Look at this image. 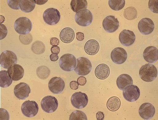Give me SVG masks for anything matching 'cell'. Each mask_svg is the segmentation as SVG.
<instances>
[{
  "instance_id": "13",
  "label": "cell",
  "mask_w": 158,
  "mask_h": 120,
  "mask_svg": "<svg viewBox=\"0 0 158 120\" xmlns=\"http://www.w3.org/2000/svg\"><path fill=\"white\" fill-rule=\"evenodd\" d=\"M102 26L106 32L113 33L119 27V22L114 16H109L104 19L102 22Z\"/></svg>"
},
{
  "instance_id": "45",
  "label": "cell",
  "mask_w": 158,
  "mask_h": 120,
  "mask_svg": "<svg viewBox=\"0 0 158 120\" xmlns=\"http://www.w3.org/2000/svg\"><path fill=\"white\" fill-rule=\"evenodd\" d=\"M50 58L51 60L52 61H56L59 59V56L58 55L55 54H52L50 56Z\"/></svg>"
},
{
  "instance_id": "35",
  "label": "cell",
  "mask_w": 158,
  "mask_h": 120,
  "mask_svg": "<svg viewBox=\"0 0 158 120\" xmlns=\"http://www.w3.org/2000/svg\"><path fill=\"white\" fill-rule=\"evenodd\" d=\"M158 0H150L148 6L150 10L153 13H158Z\"/></svg>"
},
{
  "instance_id": "30",
  "label": "cell",
  "mask_w": 158,
  "mask_h": 120,
  "mask_svg": "<svg viewBox=\"0 0 158 120\" xmlns=\"http://www.w3.org/2000/svg\"><path fill=\"white\" fill-rule=\"evenodd\" d=\"M50 72L49 68L45 66H39L36 70L37 76L42 79H45L47 78L50 75Z\"/></svg>"
},
{
  "instance_id": "33",
  "label": "cell",
  "mask_w": 158,
  "mask_h": 120,
  "mask_svg": "<svg viewBox=\"0 0 158 120\" xmlns=\"http://www.w3.org/2000/svg\"><path fill=\"white\" fill-rule=\"evenodd\" d=\"M70 120H87V118L86 114L81 111L76 110L71 114Z\"/></svg>"
},
{
  "instance_id": "27",
  "label": "cell",
  "mask_w": 158,
  "mask_h": 120,
  "mask_svg": "<svg viewBox=\"0 0 158 120\" xmlns=\"http://www.w3.org/2000/svg\"><path fill=\"white\" fill-rule=\"evenodd\" d=\"M12 81L7 71L0 72V87L3 88L8 87L11 85Z\"/></svg>"
},
{
  "instance_id": "14",
  "label": "cell",
  "mask_w": 158,
  "mask_h": 120,
  "mask_svg": "<svg viewBox=\"0 0 158 120\" xmlns=\"http://www.w3.org/2000/svg\"><path fill=\"white\" fill-rule=\"evenodd\" d=\"M127 58L126 51L122 48H116L111 52V59L114 63L116 64H120L124 63Z\"/></svg>"
},
{
  "instance_id": "25",
  "label": "cell",
  "mask_w": 158,
  "mask_h": 120,
  "mask_svg": "<svg viewBox=\"0 0 158 120\" xmlns=\"http://www.w3.org/2000/svg\"><path fill=\"white\" fill-rule=\"evenodd\" d=\"M35 4V0H20L19 7L23 12L29 13L34 10Z\"/></svg>"
},
{
  "instance_id": "12",
  "label": "cell",
  "mask_w": 158,
  "mask_h": 120,
  "mask_svg": "<svg viewBox=\"0 0 158 120\" xmlns=\"http://www.w3.org/2000/svg\"><path fill=\"white\" fill-rule=\"evenodd\" d=\"M65 86V83L62 79L57 77L51 78L48 84L50 91L56 94L61 93L64 90Z\"/></svg>"
},
{
  "instance_id": "38",
  "label": "cell",
  "mask_w": 158,
  "mask_h": 120,
  "mask_svg": "<svg viewBox=\"0 0 158 120\" xmlns=\"http://www.w3.org/2000/svg\"><path fill=\"white\" fill-rule=\"evenodd\" d=\"M1 110V117L0 120H7L10 119V115L9 113L6 110L2 108L0 109Z\"/></svg>"
},
{
  "instance_id": "44",
  "label": "cell",
  "mask_w": 158,
  "mask_h": 120,
  "mask_svg": "<svg viewBox=\"0 0 158 120\" xmlns=\"http://www.w3.org/2000/svg\"><path fill=\"white\" fill-rule=\"evenodd\" d=\"M96 118L98 120H103L104 119V114L103 112H98L96 114Z\"/></svg>"
},
{
  "instance_id": "11",
  "label": "cell",
  "mask_w": 158,
  "mask_h": 120,
  "mask_svg": "<svg viewBox=\"0 0 158 120\" xmlns=\"http://www.w3.org/2000/svg\"><path fill=\"white\" fill-rule=\"evenodd\" d=\"M23 114L29 118L33 117L37 114L39 111V106L36 102L30 100L25 101L21 106Z\"/></svg>"
},
{
  "instance_id": "26",
  "label": "cell",
  "mask_w": 158,
  "mask_h": 120,
  "mask_svg": "<svg viewBox=\"0 0 158 120\" xmlns=\"http://www.w3.org/2000/svg\"><path fill=\"white\" fill-rule=\"evenodd\" d=\"M121 101L119 98L116 97H113L110 98L107 103L108 109L110 111L115 112L120 107Z\"/></svg>"
},
{
  "instance_id": "28",
  "label": "cell",
  "mask_w": 158,
  "mask_h": 120,
  "mask_svg": "<svg viewBox=\"0 0 158 120\" xmlns=\"http://www.w3.org/2000/svg\"><path fill=\"white\" fill-rule=\"evenodd\" d=\"M70 6L72 10L76 13L83 9H86L88 3L86 0H72Z\"/></svg>"
},
{
  "instance_id": "24",
  "label": "cell",
  "mask_w": 158,
  "mask_h": 120,
  "mask_svg": "<svg viewBox=\"0 0 158 120\" xmlns=\"http://www.w3.org/2000/svg\"><path fill=\"white\" fill-rule=\"evenodd\" d=\"M132 78L127 74H123L118 76L116 81V85L118 88L123 90L127 86L133 85Z\"/></svg>"
},
{
  "instance_id": "32",
  "label": "cell",
  "mask_w": 158,
  "mask_h": 120,
  "mask_svg": "<svg viewBox=\"0 0 158 120\" xmlns=\"http://www.w3.org/2000/svg\"><path fill=\"white\" fill-rule=\"evenodd\" d=\"M124 16L128 20H133L137 17V12L136 9L133 7H130L125 10Z\"/></svg>"
},
{
  "instance_id": "31",
  "label": "cell",
  "mask_w": 158,
  "mask_h": 120,
  "mask_svg": "<svg viewBox=\"0 0 158 120\" xmlns=\"http://www.w3.org/2000/svg\"><path fill=\"white\" fill-rule=\"evenodd\" d=\"M110 7L113 10L115 11H119L122 9L125 5V0H110L109 1Z\"/></svg>"
},
{
  "instance_id": "46",
  "label": "cell",
  "mask_w": 158,
  "mask_h": 120,
  "mask_svg": "<svg viewBox=\"0 0 158 120\" xmlns=\"http://www.w3.org/2000/svg\"><path fill=\"white\" fill-rule=\"evenodd\" d=\"M48 1H38L35 0V3L38 5H43L46 3Z\"/></svg>"
},
{
  "instance_id": "7",
  "label": "cell",
  "mask_w": 158,
  "mask_h": 120,
  "mask_svg": "<svg viewBox=\"0 0 158 120\" xmlns=\"http://www.w3.org/2000/svg\"><path fill=\"white\" fill-rule=\"evenodd\" d=\"M44 22L50 25H56L59 22L60 15L59 11L56 9L51 8L46 10L43 14Z\"/></svg>"
},
{
  "instance_id": "22",
  "label": "cell",
  "mask_w": 158,
  "mask_h": 120,
  "mask_svg": "<svg viewBox=\"0 0 158 120\" xmlns=\"http://www.w3.org/2000/svg\"><path fill=\"white\" fill-rule=\"evenodd\" d=\"M110 70L106 64H102L98 65L95 70V74L98 79L104 80L107 78L110 74Z\"/></svg>"
},
{
  "instance_id": "18",
  "label": "cell",
  "mask_w": 158,
  "mask_h": 120,
  "mask_svg": "<svg viewBox=\"0 0 158 120\" xmlns=\"http://www.w3.org/2000/svg\"><path fill=\"white\" fill-rule=\"evenodd\" d=\"M136 36L134 32L129 30H124L120 34L119 39L120 43L124 46L129 47L135 43Z\"/></svg>"
},
{
  "instance_id": "5",
  "label": "cell",
  "mask_w": 158,
  "mask_h": 120,
  "mask_svg": "<svg viewBox=\"0 0 158 120\" xmlns=\"http://www.w3.org/2000/svg\"><path fill=\"white\" fill-rule=\"evenodd\" d=\"M77 65L74 70L79 75L86 76L91 72L92 66L90 60L88 59L81 57L77 58Z\"/></svg>"
},
{
  "instance_id": "36",
  "label": "cell",
  "mask_w": 158,
  "mask_h": 120,
  "mask_svg": "<svg viewBox=\"0 0 158 120\" xmlns=\"http://www.w3.org/2000/svg\"><path fill=\"white\" fill-rule=\"evenodd\" d=\"M19 0H7V2L8 6L11 9L15 10H19Z\"/></svg>"
},
{
  "instance_id": "1",
  "label": "cell",
  "mask_w": 158,
  "mask_h": 120,
  "mask_svg": "<svg viewBox=\"0 0 158 120\" xmlns=\"http://www.w3.org/2000/svg\"><path fill=\"white\" fill-rule=\"evenodd\" d=\"M158 74L156 67L150 63L143 65L139 71V75L143 81L148 82L153 81L157 77Z\"/></svg>"
},
{
  "instance_id": "43",
  "label": "cell",
  "mask_w": 158,
  "mask_h": 120,
  "mask_svg": "<svg viewBox=\"0 0 158 120\" xmlns=\"http://www.w3.org/2000/svg\"><path fill=\"white\" fill-rule=\"evenodd\" d=\"M70 87L72 89L77 90L78 88L79 85L76 81H72L70 83Z\"/></svg>"
},
{
  "instance_id": "41",
  "label": "cell",
  "mask_w": 158,
  "mask_h": 120,
  "mask_svg": "<svg viewBox=\"0 0 158 120\" xmlns=\"http://www.w3.org/2000/svg\"><path fill=\"white\" fill-rule=\"evenodd\" d=\"M51 51L52 54L58 55L60 52V47L58 46H52L51 48Z\"/></svg>"
},
{
  "instance_id": "34",
  "label": "cell",
  "mask_w": 158,
  "mask_h": 120,
  "mask_svg": "<svg viewBox=\"0 0 158 120\" xmlns=\"http://www.w3.org/2000/svg\"><path fill=\"white\" fill-rule=\"evenodd\" d=\"M19 39L23 44L28 45L32 42L33 37L29 33L26 35H20L19 36Z\"/></svg>"
},
{
  "instance_id": "4",
  "label": "cell",
  "mask_w": 158,
  "mask_h": 120,
  "mask_svg": "<svg viewBox=\"0 0 158 120\" xmlns=\"http://www.w3.org/2000/svg\"><path fill=\"white\" fill-rule=\"evenodd\" d=\"M93 16L91 11L87 9H83L76 13L75 20L78 25L87 27L93 22Z\"/></svg>"
},
{
  "instance_id": "3",
  "label": "cell",
  "mask_w": 158,
  "mask_h": 120,
  "mask_svg": "<svg viewBox=\"0 0 158 120\" xmlns=\"http://www.w3.org/2000/svg\"><path fill=\"white\" fill-rule=\"evenodd\" d=\"M60 68L66 72H71L76 68L77 60L75 57L71 54H65L60 58L59 62Z\"/></svg>"
},
{
  "instance_id": "23",
  "label": "cell",
  "mask_w": 158,
  "mask_h": 120,
  "mask_svg": "<svg viewBox=\"0 0 158 120\" xmlns=\"http://www.w3.org/2000/svg\"><path fill=\"white\" fill-rule=\"evenodd\" d=\"M74 37V31L70 27L64 28L60 33V38L61 40L65 43H71L73 40Z\"/></svg>"
},
{
  "instance_id": "20",
  "label": "cell",
  "mask_w": 158,
  "mask_h": 120,
  "mask_svg": "<svg viewBox=\"0 0 158 120\" xmlns=\"http://www.w3.org/2000/svg\"><path fill=\"white\" fill-rule=\"evenodd\" d=\"M143 55L146 61L150 63H154L158 60V50L154 47H148L145 49Z\"/></svg>"
},
{
  "instance_id": "47",
  "label": "cell",
  "mask_w": 158,
  "mask_h": 120,
  "mask_svg": "<svg viewBox=\"0 0 158 120\" xmlns=\"http://www.w3.org/2000/svg\"><path fill=\"white\" fill-rule=\"evenodd\" d=\"M5 21V17L2 15H1V21H0V23H4Z\"/></svg>"
},
{
  "instance_id": "21",
  "label": "cell",
  "mask_w": 158,
  "mask_h": 120,
  "mask_svg": "<svg viewBox=\"0 0 158 120\" xmlns=\"http://www.w3.org/2000/svg\"><path fill=\"white\" fill-rule=\"evenodd\" d=\"M100 48L99 44L94 39L89 40L85 43L84 49L85 52L89 56H94L98 52Z\"/></svg>"
},
{
  "instance_id": "40",
  "label": "cell",
  "mask_w": 158,
  "mask_h": 120,
  "mask_svg": "<svg viewBox=\"0 0 158 120\" xmlns=\"http://www.w3.org/2000/svg\"><path fill=\"white\" fill-rule=\"evenodd\" d=\"M60 41L56 37L52 38L50 40V44L52 46H57L59 45Z\"/></svg>"
},
{
  "instance_id": "8",
  "label": "cell",
  "mask_w": 158,
  "mask_h": 120,
  "mask_svg": "<svg viewBox=\"0 0 158 120\" xmlns=\"http://www.w3.org/2000/svg\"><path fill=\"white\" fill-rule=\"evenodd\" d=\"M41 106L43 110L45 112L48 113H54L58 108V101L53 96H47L42 100Z\"/></svg>"
},
{
  "instance_id": "9",
  "label": "cell",
  "mask_w": 158,
  "mask_h": 120,
  "mask_svg": "<svg viewBox=\"0 0 158 120\" xmlns=\"http://www.w3.org/2000/svg\"><path fill=\"white\" fill-rule=\"evenodd\" d=\"M71 101L74 108L81 109L85 108L87 105L88 98L85 93L81 92H76L72 96Z\"/></svg>"
},
{
  "instance_id": "39",
  "label": "cell",
  "mask_w": 158,
  "mask_h": 120,
  "mask_svg": "<svg viewBox=\"0 0 158 120\" xmlns=\"http://www.w3.org/2000/svg\"><path fill=\"white\" fill-rule=\"evenodd\" d=\"M77 83L80 86H84L87 83L86 78L83 76L79 77L77 79Z\"/></svg>"
},
{
  "instance_id": "19",
  "label": "cell",
  "mask_w": 158,
  "mask_h": 120,
  "mask_svg": "<svg viewBox=\"0 0 158 120\" xmlns=\"http://www.w3.org/2000/svg\"><path fill=\"white\" fill-rule=\"evenodd\" d=\"M13 81H18L21 79L24 75V70L21 65L18 64L12 65L7 70Z\"/></svg>"
},
{
  "instance_id": "6",
  "label": "cell",
  "mask_w": 158,
  "mask_h": 120,
  "mask_svg": "<svg viewBox=\"0 0 158 120\" xmlns=\"http://www.w3.org/2000/svg\"><path fill=\"white\" fill-rule=\"evenodd\" d=\"M18 58L15 53L6 50L0 56V64L3 68L8 69L12 65L17 64Z\"/></svg>"
},
{
  "instance_id": "2",
  "label": "cell",
  "mask_w": 158,
  "mask_h": 120,
  "mask_svg": "<svg viewBox=\"0 0 158 120\" xmlns=\"http://www.w3.org/2000/svg\"><path fill=\"white\" fill-rule=\"evenodd\" d=\"M32 27L31 21L28 18L21 17L15 22L14 28L16 32L20 35H26L30 33Z\"/></svg>"
},
{
  "instance_id": "29",
  "label": "cell",
  "mask_w": 158,
  "mask_h": 120,
  "mask_svg": "<svg viewBox=\"0 0 158 120\" xmlns=\"http://www.w3.org/2000/svg\"><path fill=\"white\" fill-rule=\"evenodd\" d=\"M31 49L35 54L41 55L44 53L45 49L44 43L40 41H36L32 44Z\"/></svg>"
},
{
  "instance_id": "16",
  "label": "cell",
  "mask_w": 158,
  "mask_h": 120,
  "mask_svg": "<svg viewBox=\"0 0 158 120\" xmlns=\"http://www.w3.org/2000/svg\"><path fill=\"white\" fill-rule=\"evenodd\" d=\"M139 113L140 116L142 118L150 120L154 116L155 109L154 106L151 103H145L140 106Z\"/></svg>"
},
{
  "instance_id": "15",
  "label": "cell",
  "mask_w": 158,
  "mask_h": 120,
  "mask_svg": "<svg viewBox=\"0 0 158 120\" xmlns=\"http://www.w3.org/2000/svg\"><path fill=\"white\" fill-rule=\"evenodd\" d=\"M138 29L141 33L148 35L151 34L155 28L153 22L148 18H144L141 19L138 24Z\"/></svg>"
},
{
  "instance_id": "17",
  "label": "cell",
  "mask_w": 158,
  "mask_h": 120,
  "mask_svg": "<svg viewBox=\"0 0 158 120\" xmlns=\"http://www.w3.org/2000/svg\"><path fill=\"white\" fill-rule=\"evenodd\" d=\"M31 92V89L29 85L24 83H21L17 85L14 89L15 97L21 100L28 97Z\"/></svg>"
},
{
  "instance_id": "42",
  "label": "cell",
  "mask_w": 158,
  "mask_h": 120,
  "mask_svg": "<svg viewBox=\"0 0 158 120\" xmlns=\"http://www.w3.org/2000/svg\"><path fill=\"white\" fill-rule=\"evenodd\" d=\"M76 39L78 41H83L84 39V34L81 32H77L76 34Z\"/></svg>"
},
{
  "instance_id": "37",
  "label": "cell",
  "mask_w": 158,
  "mask_h": 120,
  "mask_svg": "<svg viewBox=\"0 0 158 120\" xmlns=\"http://www.w3.org/2000/svg\"><path fill=\"white\" fill-rule=\"evenodd\" d=\"M8 33L6 27L2 23H0V40L4 39L7 36Z\"/></svg>"
},
{
  "instance_id": "10",
  "label": "cell",
  "mask_w": 158,
  "mask_h": 120,
  "mask_svg": "<svg viewBox=\"0 0 158 120\" xmlns=\"http://www.w3.org/2000/svg\"><path fill=\"white\" fill-rule=\"evenodd\" d=\"M123 96L127 101L133 102L136 101L140 96V90L136 85H129L126 86L123 90Z\"/></svg>"
}]
</instances>
